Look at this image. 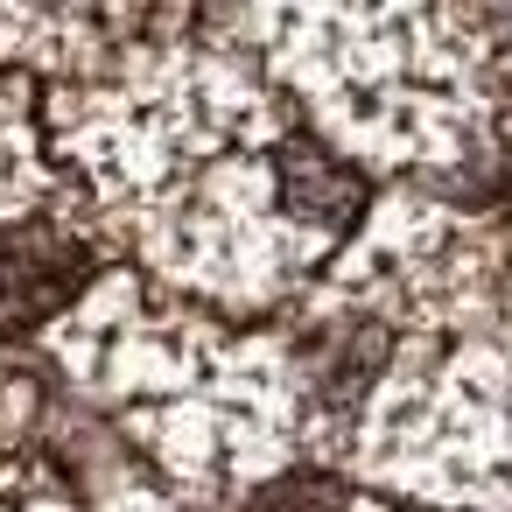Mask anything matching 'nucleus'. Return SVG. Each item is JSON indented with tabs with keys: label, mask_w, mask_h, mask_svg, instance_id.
<instances>
[{
	"label": "nucleus",
	"mask_w": 512,
	"mask_h": 512,
	"mask_svg": "<svg viewBox=\"0 0 512 512\" xmlns=\"http://www.w3.org/2000/svg\"><path fill=\"white\" fill-rule=\"evenodd\" d=\"M0 64L43 85L113 260L225 323H281L379 204L225 8H0Z\"/></svg>",
	"instance_id": "obj_1"
},
{
	"label": "nucleus",
	"mask_w": 512,
	"mask_h": 512,
	"mask_svg": "<svg viewBox=\"0 0 512 512\" xmlns=\"http://www.w3.org/2000/svg\"><path fill=\"white\" fill-rule=\"evenodd\" d=\"M281 337L302 463L414 512H512V204L379 190Z\"/></svg>",
	"instance_id": "obj_2"
},
{
	"label": "nucleus",
	"mask_w": 512,
	"mask_h": 512,
	"mask_svg": "<svg viewBox=\"0 0 512 512\" xmlns=\"http://www.w3.org/2000/svg\"><path fill=\"white\" fill-rule=\"evenodd\" d=\"M225 22L379 190L512 204V8H225Z\"/></svg>",
	"instance_id": "obj_3"
},
{
	"label": "nucleus",
	"mask_w": 512,
	"mask_h": 512,
	"mask_svg": "<svg viewBox=\"0 0 512 512\" xmlns=\"http://www.w3.org/2000/svg\"><path fill=\"white\" fill-rule=\"evenodd\" d=\"M36 351L183 512H225L302 463V400L281 323H225L113 267L36 337Z\"/></svg>",
	"instance_id": "obj_4"
},
{
	"label": "nucleus",
	"mask_w": 512,
	"mask_h": 512,
	"mask_svg": "<svg viewBox=\"0 0 512 512\" xmlns=\"http://www.w3.org/2000/svg\"><path fill=\"white\" fill-rule=\"evenodd\" d=\"M113 267L120 260L85 190L50 155L43 85L0 64V358H15L57 316H71Z\"/></svg>",
	"instance_id": "obj_5"
},
{
	"label": "nucleus",
	"mask_w": 512,
	"mask_h": 512,
	"mask_svg": "<svg viewBox=\"0 0 512 512\" xmlns=\"http://www.w3.org/2000/svg\"><path fill=\"white\" fill-rule=\"evenodd\" d=\"M351 512H414V505H393V498H372V491H351Z\"/></svg>",
	"instance_id": "obj_6"
}]
</instances>
